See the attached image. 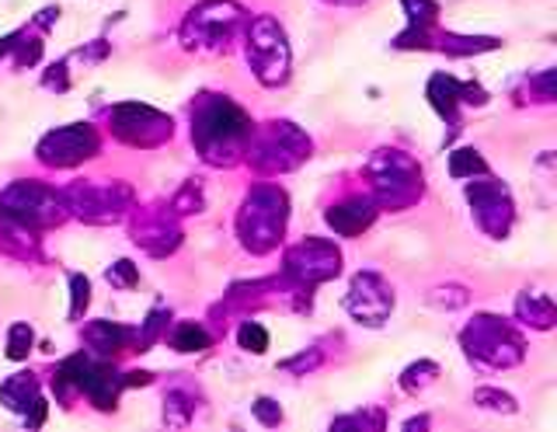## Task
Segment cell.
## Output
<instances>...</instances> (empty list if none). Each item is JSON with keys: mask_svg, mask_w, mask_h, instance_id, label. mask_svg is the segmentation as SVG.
<instances>
[{"mask_svg": "<svg viewBox=\"0 0 557 432\" xmlns=\"http://www.w3.org/2000/svg\"><path fill=\"white\" fill-rule=\"evenodd\" d=\"M240 345L248 353H265V345H269V335H265V328H258V324H244L240 328Z\"/></svg>", "mask_w": 557, "mask_h": 432, "instance_id": "7a4b0ae2", "label": "cell"}, {"mask_svg": "<svg viewBox=\"0 0 557 432\" xmlns=\"http://www.w3.org/2000/svg\"><path fill=\"white\" fill-rule=\"evenodd\" d=\"M28 345H32V332H28V328L25 324H14L11 328V359H22L25 353H28Z\"/></svg>", "mask_w": 557, "mask_h": 432, "instance_id": "3957f363", "label": "cell"}, {"mask_svg": "<svg viewBox=\"0 0 557 432\" xmlns=\"http://www.w3.org/2000/svg\"><path fill=\"white\" fill-rule=\"evenodd\" d=\"M174 345H178L182 353H202L206 345H209V335L202 332V328H196V324H185L182 332H178V338H174Z\"/></svg>", "mask_w": 557, "mask_h": 432, "instance_id": "6da1fadb", "label": "cell"}]
</instances>
